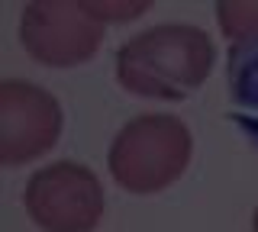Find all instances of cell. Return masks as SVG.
<instances>
[{
	"label": "cell",
	"mask_w": 258,
	"mask_h": 232,
	"mask_svg": "<svg viewBox=\"0 0 258 232\" xmlns=\"http://www.w3.org/2000/svg\"><path fill=\"white\" fill-rule=\"evenodd\" d=\"M213 65V39L190 23H161L116 49L119 87L152 100H184L210 78Z\"/></svg>",
	"instance_id": "1"
},
{
	"label": "cell",
	"mask_w": 258,
	"mask_h": 232,
	"mask_svg": "<svg viewBox=\"0 0 258 232\" xmlns=\"http://www.w3.org/2000/svg\"><path fill=\"white\" fill-rule=\"evenodd\" d=\"M194 135L177 116L142 113L116 132L107 155L113 181L129 194H158L187 171Z\"/></svg>",
	"instance_id": "2"
},
{
	"label": "cell",
	"mask_w": 258,
	"mask_h": 232,
	"mask_svg": "<svg viewBox=\"0 0 258 232\" xmlns=\"http://www.w3.org/2000/svg\"><path fill=\"white\" fill-rule=\"evenodd\" d=\"M103 33L107 23L94 17L91 0H32L20 17L23 49L48 68H75L91 61Z\"/></svg>",
	"instance_id": "3"
},
{
	"label": "cell",
	"mask_w": 258,
	"mask_h": 232,
	"mask_svg": "<svg viewBox=\"0 0 258 232\" xmlns=\"http://www.w3.org/2000/svg\"><path fill=\"white\" fill-rule=\"evenodd\" d=\"M29 219L45 232H94L103 219V184L81 162H55L39 168L23 194Z\"/></svg>",
	"instance_id": "4"
},
{
	"label": "cell",
	"mask_w": 258,
	"mask_h": 232,
	"mask_svg": "<svg viewBox=\"0 0 258 232\" xmlns=\"http://www.w3.org/2000/svg\"><path fill=\"white\" fill-rule=\"evenodd\" d=\"M61 107L29 81L0 84V165L16 168L45 155L61 135Z\"/></svg>",
	"instance_id": "5"
},
{
	"label": "cell",
	"mask_w": 258,
	"mask_h": 232,
	"mask_svg": "<svg viewBox=\"0 0 258 232\" xmlns=\"http://www.w3.org/2000/svg\"><path fill=\"white\" fill-rule=\"evenodd\" d=\"M226 81H229V97L242 110L258 113V42H242L229 49Z\"/></svg>",
	"instance_id": "6"
},
{
	"label": "cell",
	"mask_w": 258,
	"mask_h": 232,
	"mask_svg": "<svg viewBox=\"0 0 258 232\" xmlns=\"http://www.w3.org/2000/svg\"><path fill=\"white\" fill-rule=\"evenodd\" d=\"M216 20L232 45L258 42V0H220Z\"/></svg>",
	"instance_id": "7"
},
{
	"label": "cell",
	"mask_w": 258,
	"mask_h": 232,
	"mask_svg": "<svg viewBox=\"0 0 258 232\" xmlns=\"http://www.w3.org/2000/svg\"><path fill=\"white\" fill-rule=\"evenodd\" d=\"M94 17L103 20V23H123V20H136L149 10V4H91Z\"/></svg>",
	"instance_id": "8"
},
{
	"label": "cell",
	"mask_w": 258,
	"mask_h": 232,
	"mask_svg": "<svg viewBox=\"0 0 258 232\" xmlns=\"http://www.w3.org/2000/svg\"><path fill=\"white\" fill-rule=\"evenodd\" d=\"M232 123L245 132V139L252 142V148L258 151V116H245V113H232Z\"/></svg>",
	"instance_id": "9"
},
{
	"label": "cell",
	"mask_w": 258,
	"mask_h": 232,
	"mask_svg": "<svg viewBox=\"0 0 258 232\" xmlns=\"http://www.w3.org/2000/svg\"><path fill=\"white\" fill-rule=\"evenodd\" d=\"M252 232H258V206H255V213H252Z\"/></svg>",
	"instance_id": "10"
}]
</instances>
